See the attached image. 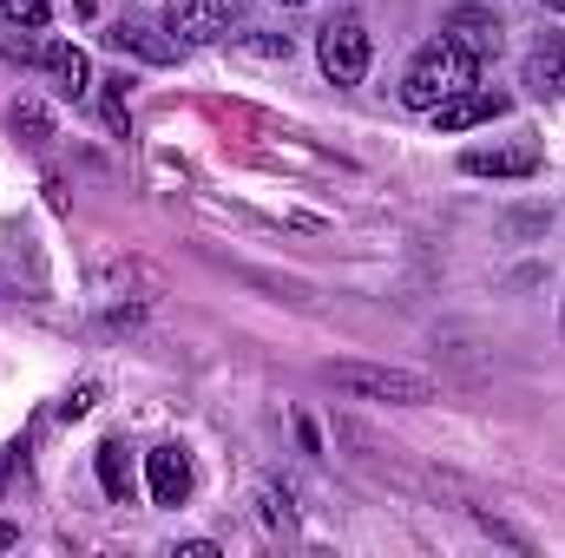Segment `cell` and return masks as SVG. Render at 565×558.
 <instances>
[{"label":"cell","instance_id":"cell-1","mask_svg":"<svg viewBox=\"0 0 565 558\" xmlns=\"http://www.w3.org/2000/svg\"><path fill=\"white\" fill-rule=\"evenodd\" d=\"M473 73H480V66L440 33V40H427L422 53L408 60V73H402V106H408V112H434L440 99H454L460 86H473Z\"/></svg>","mask_w":565,"mask_h":558},{"label":"cell","instance_id":"cell-2","mask_svg":"<svg viewBox=\"0 0 565 558\" xmlns=\"http://www.w3.org/2000/svg\"><path fill=\"white\" fill-rule=\"evenodd\" d=\"M329 382L342 395H362V401H388V408H427L434 401V382L415 368H375V362H335Z\"/></svg>","mask_w":565,"mask_h":558},{"label":"cell","instance_id":"cell-3","mask_svg":"<svg viewBox=\"0 0 565 558\" xmlns=\"http://www.w3.org/2000/svg\"><path fill=\"white\" fill-rule=\"evenodd\" d=\"M316 60H322V73H329L335 86H362V79H369V26H362L355 13L329 20V26H322V46H316Z\"/></svg>","mask_w":565,"mask_h":558},{"label":"cell","instance_id":"cell-4","mask_svg":"<svg viewBox=\"0 0 565 558\" xmlns=\"http://www.w3.org/2000/svg\"><path fill=\"white\" fill-rule=\"evenodd\" d=\"M164 33H178V46H217L231 33V0H171Z\"/></svg>","mask_w":565,"mask_h":558},{"label":"cell","instance_id":"cell-5","mask_svg":"<svg viewBox=\"0 0 565 558\" xmlns=\"http://www.w3.org/2000/svg\"><path fill=\"white\" fill-rule=\"evenodd\" d=\"M513 99L507 93H493V86H460L454 99H440L434 106V126L440 132H473V126H487V119H500Z\"/></svg>","mask_w":565,"mask_h":558},{"label":"cell","instance_id":"cell-6","mask_svg":"<svg viewBox=\"0 0 565 558\" xmlns=\"http://www.w3.org/2000/svg\"><path fill=\"white\" fill-rule=\"evenodd\" d=\"M440 26H447V40H454V46H460V53H467L473 66L500 53V20H493L487 7H454V13H447Z\"/></svg>","mask_w":565,"mask_h":558},{"label":"cell","instance_id":"cell-7","mask_svg":"<svg viewBox=\"0 0 565 558\" xmlns=\"http://www.w3.org/2000/svg\"><path fill=\"white\" fill-rule=\"evenodd\" d=\"M145 480H151V506H184V493H191L184 447H151L145 453Z\"/></svg>","mask_w":565,"mask_h":558},{"label":"cell","instance_id":"cell-8","mask_svg":"<svg viewBox=\"0 0 565 558\" xmlns=\"http://www.w3.org/2000/svg\"><path fill=\"white\" fill-rule=\"evenodd\" d=\"M460 171H467V178H533V171H540V151H533V144H493V151L473 144V151L460 158Z\"/></svg>","mask_w":565,"mask_h":558},{"label":"cell","instance_id":"cell-9","mask_svg":"<svg viewBox=\"0 0 565 558\" xmlns=\"http://www.w3.org/2000/svg\"><path fill=\"white\" fill-rule=\"evenodd\" d=\"M113 46H119V53H139V60H151V66H171V60H178V40H164V33L145 26V20L113 26Z\"/></svg>","mask_w":565,"mask_h":558},{"label":"cell","instance_id":"cell-10","mask_svg":"<svg viewBox=\"0 0 565 558\" xmlns=\"http://www.w3.org/2000/svg\"><path fill=\"white\" fill-rule=\"evenodd\" d=\"M526 86L540 99H565V40H546L533 60H526Z\"/></svg>","mask_w":565,"mask_h":558},{"label":"cell","instance_id":"cell-11","mask_svg":"<svg viewBox=\"0 0 565 558\" xmlns=\"http://www.w3.org/2000/svg\"><path fill=\"white\" fill-rule=\"evenodd\" d=\"M46 73H53V79H60V93H73V99H86V93H93V66H86V53H79V46H66V40H60V46H46Z\"/></svg>","mask_w":565,"mask_h":558},{"label":"cell","instance_id":"cell-12","mask_svg":"<svg viewBox=\"0 0 565 558\" xmlns=\"http://www.w3.org/2000/svg\"><path fill=\"white\" fill-rule=\"evenodd\" d=\"M99 486H106L113 500H132V460H126V447H119V440H106V447H99Z\"/></svg>","mask_w":565,"mask_h":558},{"label":"cell","instance_id":"cell-13","mask_svg":"<svg viewBox=\"0 0 565 558\" xmlns=\"http://www.w3.org/2000/svg\"><path fill=\"white\" fill-rule=\"evenodd\" d=\"M99 86H106V126H113V132H132V112H126V86H132V79L113 73V79H99Z\"/></svg>","mask_w":565,"mask_h":558},{"label":"cell","instance_id":"cell-14","mask_svg":"<svg viewBox=\"0 0 565 558\" xmlns=\"http://www.w3.org/2000/svg\"><path fill=\"white\" fill-rule=\"evenodd\" d=\"M0 20H7V26L40 33V26H46V0H0Z\"/></svg>","mask_w":565,"mask_h":558},{"label":"cell","instance_id":"cell-15","mask_svg":"<svg viewBox=\"0 0 565 558\" xmlns=\"http://www.w3.org/2000/svg\"><path fill=\"white\" fill-rule=\"evenodd\" d=\"M13 132H26V144H46L53 126H46V112H40L33 99H20V106H13Z\"/></svg>","mask_w":565,"mask_h":558},{"label":"cell","instance_id":"cell-16","mask_svg":"<svg viewBox=\"0 0 565 558\" xmlns=\"http://www.w3.org/2000/svg\"><path fill=\"white\" fill-rule=\"evenodd\" d=\"M264 519L270 526H289V500H277V486H264Z\"/></svg>","mask_w":565,"mask_h":558},{"label":"cell","instance_id":"cell-17","mask_svg":"<svg viewBox=\"0 0 565 558\" xmlns=\"http://www.w3.org/2000/svg\"><path fill=\"white\" fill-rule=\"evenodd\" d=\"M93 395H99V388H93V382H86V388H79V395H73V401H66V408H60V415H66V420H79V415H86V408H93Z\"/></svg>","mask_w":565,"mask_h":558},{"label":"cell","instance_id":"cell-18","mask_svg":"<svg viewBox=\"0 0 565 558\" xmlns=\"http://www.w3.org/2000/svg\"><path fill=\"white\" fill-rule=\"evenodd\" d=\"M73 13H93V0H73Z\"/></svg>","mask_w":565,"mask_h":558},{"label":"cell","instance_id":"cell-19","mask_svg":"<svg viewBox=\"0 0 565 558\" xmlns=\"http://www.w3.org/2000/svg\"><path fill=\"white\" fill-rule=\"evenodd\" d=\"M540 7H553V13H565V0H540Z\"/></svg>","mask_w":565,"mask_h":558},{"label":"cell","instance_id":"cell-20","mask_svg":"<svg viewBox=\"0 0 565 558\" xmlns=\"http://www.w3.org/2000/svg\"><path fill=\"white\" fill-rule=\"evenodd\" d=\"M282 7H302V0H282Z\"/></svg>","mask_w":565,"mask_h":558}]
</instances>
